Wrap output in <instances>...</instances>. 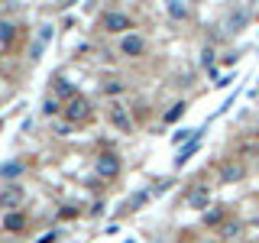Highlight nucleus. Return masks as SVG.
I'll list each match as a JSON object with an SVG mask.
<instances>
[{"instance_id": "nucleus-1", "label": "nucleus", "mask_w": 259, "mask_h": 243, "mask_svg": "<svg viewBox=\"0 0 259 243\" xmlns=\"http://www.w3.org/2000/svg\"><path fill=\"white\" fill-rule=\"evenodd\" d=\"M23 201H26V191H23V185H0V208L4 211H20Z\"/></svg>"}, {"instance_id": "nucleus-2", "label": "nucleus", "mask_w": 259, "mask_h": 243, "mask_svg": "<svg viewBox=\"0 0 259 243\" xmlns=\"http://www.w3.org/2000/svg\"><path fill=\"white\" fill-rule=\"evenodd\" d=\"M101 26L107 29V32H123V36H126V32L133 29V20H130V13H120V10H107V13L101 16Z\"/></svg>"}, {"instance_id": "nucleus-3", "label": "nucleus", "mask_w": 259, "mask_h": 243, "mask_svg": "<svg viewBox=\"0 0 259 243\" xmlns=\"http://www.w3.org/2000/svg\"><path fill=\"white\" fill-rule=\"evenodd\" d=\"M243 175H246V166H243V159H224L221 166H217V178H221L224 185L240 182Z\"/></svg>"}, {"instance_id": "nucleus-4", "label": "nucleus", "mask_w": 259, "mask_h": 243, "mask_svg": "<svg viewBox=\"0 0 259 243\" xmlns=\"http://www.w3.org/2000/svg\"><path fill=\"white\" fill-rule=\"evenodd\" d=\"M107 120L120 130V133H133V117H130V110L120 101H113L110 107H107Z\"/></svg>"}, {"instance_id": "nucleus-5", "label": "nucleus", "mask_w": 259, "mask_h": 243, "mask_svg": "<svg viewBox=\"0 0 259 243\" xmlns=\"http://www.w3.org/2000/svg\"><path fill=\"white\" fill-rule=\"evenodd\" d=\"M120 55H126V59H140L146 55V39L140 32H126L123 39H120Z\"/></svg>"}, {"instance_id": "nucleus-6", "label": "nucleus", "mask_w": 259, "mask_h": 243, "mask_svg": "<svg viewBox=\"0 0 259 243\" xmlns=\"http://www.w3.org/2000/svg\"><path fill=\"white\" fill-rule=\"evenodd\" d=\"M88 113H91V104L84 101V97H71L68 101V107H65V117L71 120V124H78V120H88Z\"/></svg>"}, {"instance_id": "nucleus-7", "label": "nucleus", "mask_w": 259, "mask_h": 243, "mask_svg": "<svg viewBox=\"0 0 259 243\" xmlns=\"http://www.w3.org/2000/svg\"><path fill=\"white\" fill-rule=\"evenodd\" d=\"M97 175L117 178V175H120V156H113V152H104V156L97 159Z\"/></svg>"}, {"instance_id": "nucleus-8", "label": "nucleus", "mask_w": 259, "mask_h": 243, "mask_svg": "<svg viewBox=\"0 0 259 243\" xmlns=\"http://www.w3.org/2000/svg\"><path fill=\"white\" fill-rule=\"evenodd\" d=\"M207 198H210L207 185H198V188L188 194V205H191V208H207Z\"/></svg>"}, {"instance_id": "nucleus-9", "label": "nucleus", "mask_w": 259, "mask_h": 243, "mask_svg": "<svg viewBox=\"0 0 259 243\" xmlns=\"http://www.w3.org/2000/svg\"><path fill=\"white\" fill-rule=\"evenodd\" d=\"M4 227H7V230H23V227H26V214H23V211H13V214H7Z\"/></svg>"}, {"instance_id": "nucleus-10", "label": "nucleus", "mask_w": 259, "mask_h": 243, "mask_svg": "<svg viewBox=\"0 0 259 243\" xmlns=\"http://www.w3.org/2000/svg\"><path fill=\"white\" fill-rule=\"evenodd\" d=\"M23 169H26L23 162H7V166H0V178H16Z\"/></svg>"}, {"instance_id": "nucleus-11", "label": "nucleus", "mask_w": 259, "mask_h": 243, "mask_svg": "<svg viewBox=\"0 0 259 243\" xmlns=\"http://www.w3.org/2000/svg\"><path fill=\"white\" fill-rule=\"evenodd\" d=\"M188 7L185 4H168V16H172V20H188Z\"/></svg>"}, {"instance_id": "nucleus-12", "label": "nucleus", "mask_w": 259, "mask_h": 243, "mask_svg": "<svg viewBox=\"0 0 259 243\" xmlns=\"http://www.w3.org/2000/svg\"><path fill=\"white\" fill-rule=\"evenodd\" d=\"M0 43L4 46L13 43V23H0Z\"/></svg>"}, {"instance_id": "nucleus-13", "label": "nucleus", "mask_w": 259, "mask_h": 243, "mask_svg": "<svg viewBox=\"0 0 259 243\" xmlns=\"http://www.w3.org/2000/svg\"><path fill=\"white\" fill-rule=\"evenodd\" d=\"M194 149H198V133H194V140H191L188 146H185V149H182V152H178V159H175V162H178V166H182V162H185V159H188V156H191V152H194Z\"/></svg>"}, {"instance_id": "nucleus-14", "label": "nucleus", "mask_w": 259, "mask_h": 243, "mask_svg": "<svg viewBox=\"0 0 259 243\" xmlns=\"http://www.w3.org/2000/svg\"><path fill=\"white\" fill-rule=\"evenodd\" d=\"M224 221V208H210V214H204V224H221Z\"/></svg>"}, {"instance_id": "nucleus-15", "label": "nucleus", "mask_w": 259, "mask_h": 243, "mask_svg": "<svg viewBox=\"0 0 259 243\" xmlns=\"http://www.w3.org/2000/svg\"><path fill=\"white\" fill-rule=\"evenodd\" d=\"M101 88H104V91H107V94H120V91H123V85H120V81H117V78H110V81H104V85H101Z\"/></svg>"}, {"instance_id": "nucleus-16", "label": "nucleus", "mask_w": 259, "mask_h": 243, "mask_svg": "<svg viewBox=\"0 0 259 243\" xmlns=\"http://www.w3.org/2000/svg\"><path fill=\"white\" fill-rule=\"evenodd\" d=\"M55 91H59L62 97H78V94H75V88H71L68 81H59V85H55Z\"/></svg>"}, {"instance_id": "nucleus-17", "label": "nucleus", "mask_w": 259, "mask_h": 243, "mask_svg": "<svg viewBox=\"0 0 259 243\" xmlns=\"http://www.w3.org/2000/svg\"><path fill=\"white\" fill-rule=\"evenodd\" d=\"M182 113H185V104H175V107L165 113V120H168V124H172V120H178V117H182Z\"/></svg>"}, {"instance_id": "nucleus-18", "label": "nucleus", "mask_w": 259, "mask_h": 243, "mask_svg": "<svg viewBox=\"0 0 259 243\" xmlns=\"http://www.w3.org/2000/svg\"><path fill=\"white\" fill-rule=\"evenodd\" d=\"M46 113H49V117H52V113H59V101H55V97H52V101H46Z\"/></svg>"}, {"instance_id": "nucleus-19", "label": "nucleus", "mask_w": 259, "mask_h": 243, "mask_svg": "<svg viewBox=\"0 0 259 243\" xmlns=\"http://www.w3.org/2000/svg\"><path fill=\"white\" fill-rule=\"evenodd\" d=\"M256 140H259V127H256Z\"/></svg>"}]
</instances>
